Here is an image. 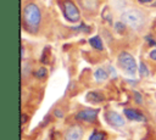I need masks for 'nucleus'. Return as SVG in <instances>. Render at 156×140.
I'll return each instance as SVG.
<instances>
[{
	"instance_id": "nucleus-7",
	"label": "nucleus",
	"mask_w": 156,
	"mask_h": 140,
	"mask_svg": "<svg viewBox=\"0 0 156 140\" xmlns=\"http://www.w3.org/2000/svg\"><path fill=\"white\" fill-rule=\"evenodd\" d=\"M106 121L108 124L113 125V127H123L124 125V119L121 114H118L117 112H113V111H110L106 113L105 116Z\"/></svg>"
},
{
	"instance_id": "nucleus-4",
	"label": "nucleus",
	"mask_w": 156,
	"mask_h": 140,
	"mask_svg": "<svg viewBox=\"0 0 156 140\" xmlns=\"http://www.w3.org/2000/svg\"><path fill=\"white\" fill-rule=\"evenodd\" d=\"M63 13H65V17L69 22H73V23L78 22L79 18H80V12H79L78 7L71 0H65L63 1Z\"/></svg>"
},
{
	"instance_id": "nucleus-11",
	"label": "nucleus",
	"mask_w": 156,
	"mask_h": 140,
	"mask_svg": "<svg viewBox=\"0 0 156 140\" xmlns=\"http://www.w3.org/2000/svg\"><path fill=\"white\" fill-rule=\"evenodd\" d=\"M87 100L90 101V102H101L104 100V97L99 93H89L87 95Z\"/></svg>"
},
{
	"instance_id": "nucleus-18",
	"label": "nucleus",
	"mask_w": 156,
	"mask_h": 140,
	"mask_svg": "<svg viewBox=\"0 0 156 140\" xmlns=\"http://www.w3.org/2000/svg\"><path fill=\"white\" fill-rule=\"evenodd\" d=\"M55 116H56V117H58V118H61V117H62V112H61V111H58V110H56V111H55Z\"/></svg>"
},
{
	"instance_id": "nucleus-6",
	"label": "nucleus",
	"mask_w": 156,
	"mask_h": 140,
	"mask_svg": "<svg viewBox=\"0 0 156 140\" xmlns=\"http://www.w3.org/2000/svg\"><path fill=\"white\" fill-rule=\"evenodd\" d=\"M82 136H83V130L78 124H76L67 129L65 140H82Z\"/></svg>"
},
{
	"instance_id": "nucleus-1",
	"label": "nucleus",
	"mask_w": 156,
	"mask_h": 140,
	"mask_svg": "<svg viewBox=\"0 0 156 140\" xmlns=\"http://www.w3.org/2000/svg\"><path fill=\"white\" fill-rule=\"evenodd\" d=\"M23 23L30 30H37L41 21V12L35 4H27L23 9Z\"/></svg>"
},
{
	"instance_id": "nucleus-20",
	"label": "nucleus",
	"mask_w": 156,
	"mask_h": 140,
	"mask_svg": "<svg viewBox=\"0 0 156 140\" xmlns=\"http://www.w3.org/2000/svg\"><path fill=\"white\" fill-rule=\"evenodd\" d=\"M139 2H141V4H147V2H151L152 0H138Z\"/></svg>"
},
{
	"instance_id": "nucleus-16",
	"label": "nucleus",
	"mask_w": 156,
	"mask_h": 140,
	"mask_svg": "<svg viewBox=\"0 0 156 140\" xmlns=\"http://www.w3.org/2000/svg\"><path fill=\"white\" fill-rule=\"evenodd\" d=\"M134 97H135V101L138 102V103H141V96H140V94L139 93H134Z\"/></svg>"
},
{
	"instance_id": "nucleus-9",
	"label": "nucleus",
	"mask_w": 156,
	"mask_h": 140,
	"mask_svg": "<svg viewBox=\"0 0 156 140\" xmlns=\"http://www.w3.org/2000/svg\"><path fill=\"white\" fill-rule=\"evenodd\" d=\"M89 43H90V45H91L94 49H98V50H102V49H104L102 41H101L100 37H98V35L90 38V39H89Z\"/></svg>"
},
{
	"instance_id": "nucleus-19",
	"label": "nucleus",
	"mask_w": 156,
	"mask_h": 140,
	"mask_svg": "<svg viewBox=\"0 0 156 140\" xmlns=\"http://www.w3.org/2000/svg\"><path fill=\"white\" fill-rule=\"evenodd\" d=\"M26 121H27V116L23 113V114H22V118H21V123H22V124H24V123H26Z\"/></svg>"
},
{
	"instance_id": "nucleus-15",
	"label": "nucleus",
	"mask_w": 156,
	"mask_h": 140,
	"mask_svg": "<svg viewBox=\"0 0 156 140\" xmlns=\"http://www.w3.org/2000/svg\"><path fill=\"white\" fill-rule=\"evenodd\" d=\"M124 26H126V24H124L123 22H118V23H116L115 27H116V30H118V32L122 33V32L124 30Z\"/></svg>"
},
{
	"instance_id": "nucleus-3",
	"label": "nucleus",
	"mask_w": 156,
	"mask_h": 140,
	"mask_svg": "<svg viewBox=\"0 0 156 140\" xmlns=\"http://www.w3.org/2000/svg\"><path fill=\"white\" fill-rule=\"evenodd\" d=\"M118 65H119V67L124 72H127L130 75H134L136 73V62H135L134 57L130 54L126 52V51L119 54V56H118Z\"/></svg>"
},
{
	"instance_id": "nucleus-17",
	"label": "nucleus",
	"mask_w": 156,
	"mask_h": 140,
	"mask_svg": "<svg viewBox=\"0 0 156 140\" xmlns=\"http://www.w3.org/2000/svg\"><path fill=\"white\" fill-rule=\"evenodd\" d=\"M150 57H151V60H156V49L150 52Z\"/></svg>"
},
{
	"instance_id": "nucleus-8",
	"label": "nucleus",
	"mask_w": 156,
	"mask_h": 140,
	"mask_svg": "<svg viewBox=\"0 0 156 140\" xmlns=\"http://www.w3.org/2000/svg\"><path fill=\"white\" fill-rule=\"evenodd\" d=\"M124 114L127 116L128 119L130 121H136V122H144L145 121V117L141 112L134 110V108H126L124 110Z\"/></svg>"
},
{
	"instance_id": "nucleus-12",
	"label": "nucleus",
	"mask_w": 156,
	"mask_h": 140,
	"mask_svg": "<svg viewBox=\"0 0 156 140\" xmlns=\"http://www.w3.org/2000/svg\"><path fill=\"white\" fill-rule=\"evenodd\" d=\"M105 133H102V131H94L93 134H91V136L89 138V140H104L105 139Z\"/></svg>"
},
{
	"instance_id": "nucleus-13",
	"label": "nucleus",
	"mask_w": 156,
	"mask_h": 140,
	"mask_svg": "<svg viewBox=\"0 0 156 140\" xmlns=\"http://www.w3.org/2000/svg\"><path fill=\"white\" fill-rule=\"evenodd\" d=\"M139 72H140V74H141L143 77L149 75V69H147V67L145 66V63L140 62V65H139Z\"/></svg>"
},
{
	"instance_id": "nucleus-2",
	"label": "nucleus",
	"mask_w": 156,
	"mask_h": 140,
	"mask_svg": "<svg viewBox=\"0 0 156 140\" xmlns=\"http://www.w3.org/2000/svg\"><path fill=\"white\" fill-rule=\"evenodd\" d=\"M121 19L126 26H128L133 29L141 28L144 26V22H145L143 12L139 10H135V9H130V10L124 11L121 16Z\"/></svg>"
},
{
	"instance_id": "nucleus-10",
	"label": "nucleus",
	"mask_w": 156,
	"mask_h": 140,
	"mask_svg": "<svg viewBox=\"0 0 156 140\" xmlns=\"http://www.w3.org/2000/svg\"><path fill=\"white\" fill-rule=\"evenodd\" d=\"M94 75H95V79L98 80V82H104L106 78H107V72L104 69V68H98L96 71H95V73H94Z\"/></svg>"
},
{
	"instance_id": "nucleus-5",
	"label": "nucleus",
	"mask_w": 156,
	"mask_h": 140,
	"mask_svg": "<svg viewBox=\"0 0 156 140\" xmlns=\"http://www.w3.org/2000/svg\"><path fill=\"white\" fill-rule=\"evenodd\" d=\"M98 117V110H93V108H85L82 110L77 113L76 118L83 122H94Z\"/></svg>"
},
{
	"instance_id": "nucleus-14",
	"label": "nucleus",
	"mask_w": 156,
	"mask_h": 140,
	"mask_svg": "<svg viewBox=\"0 0 156 140\" xmlns=\"http://www.w3.org/2000/svg\"><path fill=\"white\" fill-rule=\"evenodd\" d=\"M35 75H37V78H44L45 75H46V69L45 68H39L37 72H35Z\"/></svg>"
}]
</instances>
